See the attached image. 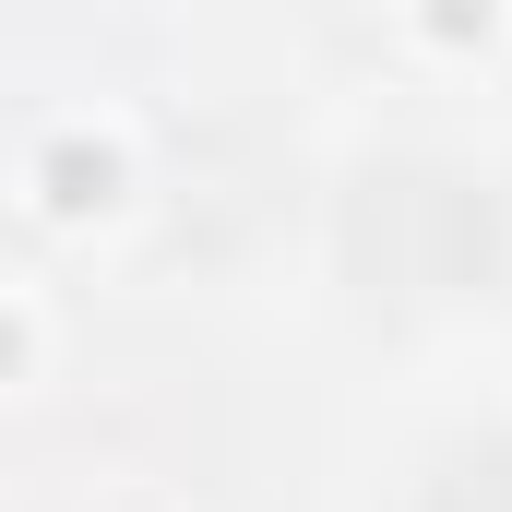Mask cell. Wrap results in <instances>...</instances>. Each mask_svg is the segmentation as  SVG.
Segmentation results:
<instances>
[{
    "instance_id": "obj_2",
    "label": "cell",
    "mask_w": 512,
    "mask_h": 512,
    "mask_svg": "<svg viewBox=\"0 0 512 512\" xmlns=\"http://www.w3.org/2000/svg\"><path fill=\"white\" fill-rule=\"evenodd\" d=\"M429 512H512V441H465V453H441Z\"/></svg>"
},
{
    "instance_id": "obj_1",
    "label": "cell",
    "mask_w": 512,
    "mask_h": 512,
    "mask_svg": "<svg viewBox=\"0 0 512 512\" xmlns=\"http://www.w3.org/2000/svg\"><path fill=\"white\" fill-rule=\"evenodd\" d=\"M346 251H358V274H370L382 298H441V286H465V262H477V203H465V179H441V167H382V179H358V203H346Z\"/></svg>"
}]
</instances>
